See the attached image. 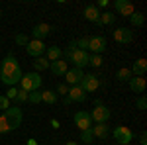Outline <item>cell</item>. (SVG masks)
I'll return each mask as SVG.
<instances>
[{
    "instance_id": "cell-6",
    "label": "cell",
    "mask_w": 147,
    "mask_h": 145,
    "mask_svg": "<svg viewBox=\"0 0 147 145\" xmlns=\"http://www.w3.org/2000/svg\"><path fill=\"white\" fill-rule=\"evenodd\" d=\"M79 86L84 92H96L98 86H100V78L96 77V75H92V73H88V75H84V77L80 78Z\"/></svg>"
},
{
    "instance_id": "cell-23",
    "label": "cell",
    "mask_w": 147,
    "mask_h": 145,
    "mask_svg": "<svg viewBox=\"0 0 147 145\" xmlns=\"http://www.w3.org/2000/svg\"><path fill=\"white\" fill-rule=\"evenodd\" d=\"M34 69H35V73H41V71H47L49 69V61H47L45 57H37V59H34Z\"/></svg>"
},
{
    "instance_id": "cell-7",
    "label": "cell",
    "mask_w": 147,
    "mask_h": 145,
    "mask_svg": "<svg viewBox=\"0 0 147 145\" xmlns=\"http://www.w3.org/2000/svg\"><path fill=\"white\" fill-rule=\"evenodd\" d=\"M106 45H108V41H106V37H104V35L88 37V51H92L94 55L104 53V51H106Z\"/></svg>"
},
{
    "instance_id": "cell-14",
    "label": "cell",
    "mask_w": 147,
    "mask_h": 145,
    "mask_svg": "<svg viewBox=\"0 0 147 145\" xmlns=\"http://www.w3.org/2000/svg\"><path fill=\"white\" fill-rule=\"evenodd\" d=\"M51 30H53V28H51L49 24H43V22H41V24H37V26H34L32 35H34V39H37V41H43L47 35L51 34Z\"/></svg>"
},
{
    "instance_id": "cell-31",
    "label": "cell",
    "mask_w": 147,
    "mask_h": 145,
    "mask_svg": "<svg viewBox=\"0 0 147 145\" xmlns=\"http://www.w3.org/2000/svg\"><path fill=\"white\" fill-rule=\"evenodd\" d=\"M8 132H10V125H8L4 114H2V116H0V134H8Z\"/></svg>"
},
{
    "instance_id": "cell-5",
    "label": "cell",
    "mask_w": 147,
    "mask_h": 145,
    "mask_svg": "<svg viewBox=\"0 0 147 145\" xmlns=\"http://www.w3.org/2000/svg\"><path fill=\"white\" fill-rule=\"evenodd\" d=\"M112 137L120 145H127V143L134 141V132H131L127 125H116V129L112 132Z\"/></svg>"
},
{
    "instance_id": "cell-22",
    "label": "cell",
    "mask_w": 147,
    "mask_h": 145,
    "mask_svg": "<svg viewBox=\"0 0 147 145\" xmlns=\"http://www.w3.org/2000/svg\"><path fill=\"white\" fill-rule=\"evenodd\" d=\"M98 16H100V10H98L96 6H86V8H84V18H86L88 22H94V24H96Z\"/></svg>"
},
{
    "instance_id": "cell-20",
    "label": "cell",
    "mask_w": 147,
    "mask_h": 145,
    "mask_svg": "<svg viewBox=\"0 0 147 145\" xmlns=\"http://www.w3.org/2000/svg\"><path fill=\"white\" fill-rule=\"evenodd\" d=\"M61 57H63V51H61V47L53 45V47H47V49H45V59L49 61V63H53V61H59Z\"/></svg>"
},
{
    "instance_id": "cell-33",
    "label": "cell",
    "mask_w": 147,
    "mask_h": 145,
    "mask_svg": "<svg viewBox=\"0 0 147 145\" xmlns=\"http://www.w3.org/2000/svg\"><path fill=\"white\" fill-rule=\"evenodd\" d=\"M77 49L86 51V49H88V37H80V39H77Z\"/></svg>"
},
{
    "instance_id": "cell-44",
    "label": "cell",
    "mask_w": 147,
    "mask_h": 145,
    "mask_svg": "<svg viewBox=\"0 0 147 145\" xmlns=\"http://www.w3.org/2000/svg\"><path fill=\"white\" fill-rule=\"evenodd\" d=\"M0 18H2V10H0Z\"/></svg>"
},
{
    "instance_id": "cell-38",
    "label": "cell",
    "mask_w": 147,
    "mask_h": 145,
    "mask_svg": "<svg viewBox=\"0 0 147 145\" xmlns=\"http://www.w3.org/2000/svg\"><path fill=\"white\" fill-rule=\"evenodd\" d=\"M96 8H98V10H102V8H108V0H98Z\"/></svg>"
},
{
    "instance_id": "cell-10",
    "label": "cell",
    "mask_w": 147,
    "mask_h": 145,
    "mask_svg": "<svg viewBox=\"0 0 147 145\" xmlns=\"http://www.w3.org/2000/svg\"><path fill=\"white\" fill-rule=\"evenodd\" d=\"M82 77H84L82 69H77V67L69 69L67 73H65V84H67V86H77Z\"/></svg>"
},
{
    "instance_id": "cell-1",
    "label": "cell",
    "mask_w": 147,
    "mask_h": 145,
    "mask_svg": "<svg viewBox=\"0 0 147 145\" xmlns=\"http://www.w3.org/2000/svg\"><path fill=\"white\" fill-rule=\"evenodd\" d=\"M22 77H24V73H22V69H20V63L10 53V55L0 63V80L6 86H16L22 80Z\"/></svg>"
},
{
    "instance_id": "cell-25",
    "label": "cell",
    "mask_w": 147,
    "mask_h": 145,
    "mask_svg": "<svg viewBox=\"0 0 147 145\" xmlns=\"http://www.w3.org/2000/svg\"><path fill=\"white\" fill-rule=\"evenodd\" d=\"M129 22H131L134 28H139V26H143V24H145V16H143L141 12H134V14L129 16Z\"/></svg>"
},
{
    "instance_id": "cell-42",
    "label": "cell",
    "mask_w": 147,
    "mask_h": 145,
    "mask_svg": "<svg viewBox=\"0 0 147 145\" xmlns=\"http://www.w3.org/2000/svg\"><path fill=\"white\" fill-rule=\"evenodd\" d=\"M28 145H37V141H35L34 137H30V139H28Z\"/></svg>"
},
{
    "instance_id": "cell-17",
    "label": "cell",
    "mask_w": 147,
    "mask_h": 145,
    "mask_svg": "<svg viewBox=\"0 0 147 145\" xmlns=\"http://www.w3.org/2000/svg\"><path fill=\"white\" fill-rule=\"evenodd\" d=\"M127 84H129V90L131 92H136V94H141L147 86V80L143 77H131L127 80Z\"/></svg>"
},
{
    "instance_id": "cell-16",
    "label": "cell",
    "mask_w": 147,
    "mask_h": 145,
    "mask_svg": "<svg viewBox=\"0 0 147 145\" xmlns=\"http://www.w3.org/2000/svg\"><path fill=\"white\" fill-rule=\"evenodd\" d=\"M67 98H69L71 102H84V100H86V92L80 88L79 84H77V86H69Z\"/></svg>"
},
{
    "instance_id": "cell-40",
    "label": "cell",
    "mask_w": 147,
    "mask_h": 145,
    "mask_svg": "<svg viewBox=\"0 0 147 145\" xmlns=\"http://www.w3.org/2000/svg\"><path fill=\"white\" fill-rule=\"evenodd\" d=\"M51 127H53V129H59V127H61L59 120H55V118H53V120H51Z\"/></svg>"
},
{
    "instance_id": "cell-8",
    "label": "cell",
    "mask_w": 147,
    "mask_h": 145,
    "mask_svg": "<svg viewBox=\"0 0 147 145\" xmlns=\"http://www.w3.org/2000/svg\"><path fill=\"white\" fill-rule=\"evenodd\" d=\"M110 116H112V112L108 110L104 104H102V106H94V110L90 112L92 123H106L110 120Z\"/></svg>"
},
{
    "instance_id": "cell-36",
    "label": "cell",
    "mask_w": 147,
    "mask_h": 145,
    "mask_svg": "<svg viewBox=\"0 0 147 145\" xmlns=\"http://www.w3.org/2000/svg\"><path fill=\"white\" fill-rule=\"evenodd\" d=\"M67 92H69V86L65 84V82H61V84H57V92H55L57 96H61V94H67Z\"/></svg>"
},
{
    "instance_id": "cell-2",
    "label": "cell",
    "mask_w": 147,
    "mask_h": 145,
    "mask_svg": "<svg viewBox=\"0 0 147 145\" xmlns=\"http://www.w3.org/2000/svg\"><path fill=\"white\" fill-rule=\"evenodd\" d=\"M4 118H6V122L10 125V132L14 129H18L24 122V112L20 106H10L8 110H4Z\"/></svg>"
},
{
    "instance_id": "cell-26",
    "label": "cell",
    "mask_w": 147,
    "mask_h": 145,
    "mask_svg": "<svg viewBox=\"0 0 147 145\" xmlns=\"http://www.w3.org/2000/svg\"><path fill=\"white\" fill-rule=\"evenodd\" d=\"M131 77H134V75H131V71H129V69H124V67L118 69V73H116V78H118L120 82H127Z\"/></svg>"
},
{
    "instance_id": "cell-35",
    "label": "cell",
    "mask_w": 147,
    "mask_h": 145,
    "mask_svg": "<svg viewBox=\"0 0 147 145\" xmlns=\"http://www.w3.org/2000/svg\"><path fill=\"white\" fill-rule=\"evenodd\" d=\"M8 108H10V100L4 94H0V110H8Z\"/></svg>"
},
{
    "instance_id": "cell-45",
    "label": "cell",
    "mask_w": 147,
    "mask_h": 145,
    "mask_svg": "<svg viewBox=\"0 0 147 145\" xmlns=\"http://www.w3.org/2000/svg\"><path fill=\"white\" fill-rule=\"evenodd\" d=\"M127 145H131V143H127Z\"/></svg>"
},
{
    "instance_id": "cell-27",
    "label": "cell",
    "mask_w": 147,
    "mask_h": 145,
    "mask_svg": "<svg viewBox=\"0 0 147 145\" xmlns=\"http://www.w3.org/2000/svg\"><path fill=\"white\" fill-rule=\"evenodd\" d=\"M80 139H82V141H84L86 145H90L92 141H94V135H92V129H90V127H88V129H82V132H80Z\"/></svg>"
},
{
    "instance_id": "cell-9",
    "label": "cell",
    "mask_w": 147,
    "mask_h": 145,
    "mask_svg": "<svg viewBox=\"0 0 147 145\" xmlns=\"http://www.w3.org/2000/svg\"><path fill=\"white\" fill-rule=\"evenodd\" d=\"M45 43L43 41H37V39H30V43L26 45V53L30 57H34V59H37V57H43V53H45Z\"/></svg>"
},
{
    "instance_id": "cell-43",
    "label": "cell",
    "mask_w": 147,
    "mask_h": 145,
    "mask_svg": "<svg viewBox=\"0 0 147 145\" xmlns=\"http://www.w3.org/2000/svg\"><path fill=\"white\" fill-rule=\"evenodd\" d=\"M67 145H77V143H75V141H69V143Z\"/></svg>"
},
{
    "instance_id": "cell-19",
    "label": "cell",
    "mask_w": 147,
    "mask_h": 145,
    "mask_svg": "<svg viewBox=\"0 0 147 145\" xmlns=\"http://www.w3.org/2000/svg\"><path fill=\"white\" fill-rule=\"evenodd\" d=\"M129 71H131L134 77H143L147 73V59H143V57H141V59H136V63L131 65Z\"/></svg>"
},
{
    "instance_id": "cell-11",
    "label": "cell",
    "mask_w": 147,
    "mask_h": 145,
    "mask_svg": "<svg viewBox=\"0 0 147 145\" xmlns=\"http://www.w3.org/2000/svg\"><path fill=\"white\" fill-rule=\"evenodd\" d=\"M75 123L79 125V129L82 132V129H88V127H92V118H90V114L88 112H84V110H80L75 114Z\"/></svg>"
},
{
    "instance_id": "cell-21",
    "label": "cell",
    "mask_w": 147,
    "mask_h": 145,
    "mask_svg": "<svg viewBox=\"0 0 147 145\" xmlns=\"http://www.w3.org/2000/svg\"><path fill=\"white\" fill-rule=\"evenodd\" d=\"M116 22V14H112V12H104L100 16H98V20H96V26H110V24Z\"/></svg>"
},
{
    "instance_id": "cell-37",
    "label": "cell",
    "mask_w": 147,
    "mask_h": 145,
    "mask_svg": "<svg viewBox=\"0 0 147 145\" xmlns=\"http://www.w3.org/2000/svg\"><path fill=\"white\" fill-rule=\"evenodd\" d=\"M16 94H18V88H14V86H10V88H8V92H6L4 96H6L8 100H14V98H16Z\"/></svg>"
},
{
    "instance_id": "cell-3",
    "label": "cell",
    "mask_w": 147,
    "mask_h": 145,
    "mask_svg": "<svg viewBox=\"0 0 147 145\" xmlns=\"http://www.w3.org/2000/svg\"><path fill=\"white\" fill-rule=\"evenodd\" d=\"M41 75L39 73H26L22 77V80H20V84H22V90H26V92H35V90L41 88Z\"/></svg>"
},
{
    "instance_id": "cell-34",
    "label": "cell",
    "mask_w": 147,
    "mask_h": 145,
    "mask_svg": "<svg viewBox=\"0 0 147 145\" xmlns=\"http://www.w3.org/2000/svg\"><path fill=\"white\" fill-rule=\"evenodd\" d=\"M136 106H137V110H147V98L145 96H139L136 102Z\"/></svg>"
},
{
    "instance_id": "cell-18",
    "label": "cell",
    "mask_w": 147,
    "mask_h": 145,
    "mask_svg": "<svg viewBox=\"0 0 147 145\" xmlns=\"http://www.w3.org/2000/svg\"><path fill=\"white\" fill-rule=\"evenodd\" d=\"M92 135H94V139H106L108 135H110V127L106 125V123H92Z\"/></svg>"
},
{
    "instance_id": "cell-13",
    "label": "cell",
    "mask_w": 147,
    "mask_h": 145,
    "mask_svg": "<svg viewBox=\"0 0 147 145\" xmlns=\"http://www.w3.org/2000/svg\"><path fill=\"white\" fill-rule=\"evenodd\" d=\"M114 39L118 43H131L134 41V32L129 28H118V30H114Z\"/></svg>"
},
{
    "instance_id": "cell-24",
    "label": "cell",
    "mask_w": 147,
    "mask_h": 145,
    "mask_svg": "<svg viewBox=\"0 0 147 145\" xmlns=\"http://www.w3.org/2000/svg\"><path fill=\"white\" fill-rule=\"evenodd\" d=\"M57 98L59 96L55 94V90H43L41 92V102H45V104H55Z\"/></svg>"
},
{
    "instance_id": "cell-41",
    "label": "cell",
    "mask_w": 147,
    "mask_h": 145,
    "mask_svg": "<svg viewBox=\"0 0 147 145\" xmlns=\"http://www.w3.org/2000/svg\"><path fill=\"white\" fill-rule=\"evenodd\" d=\"M77 49V39H73L71 43H69V51H75Z\"/></svg>"
},
{
    "instance_id": "cell-15",
    "label": "cell",
    "mask_w": 147,
    "mask_h": 145,
    "mask_svg": "<svg viewBox=\"0 0 147 145\" xmlns=\"http://www.w3.org/2000/svg\"><path fill=\"white\" fill-rule=\"evenodd\" d=\"M49 71H51L55 77H65V73L69 71V63L65 61V59L53 61V63H49Z\"/></svg>"
},
{
    "instance_id": "cell-29",
    "label": "cell",
    "mask_w": 147,
    "mask_h": 145,
    "mask_svg": "<svg viewBox=\"0 0 147 145\" xmlns=\"http://www.w3.org/2000/svg\"><path fill=\"white\" fill-rule=\"evenodd\" d=\"M28 102H32V104H39V102H41V90L30 92V94H28Z\"/></svg>"
},
{
    "instance_id": "cell-32",
    "label": "cell",
    "mask_w": 147,
    "mask_h": 145,
    "mask_svg": "<svg viewBox=\"0 0 147 145\" xmlns=\"http://www.w3.org/2000/svg\"><path fill=\"white\" fill-rule=\"evenodd\" d=\"M88 65H90V67H100V65H102V57L100 55H90Z\"/></svg>"
},
{
    "instance_id": "cell-30",
    "label": "cell",
    "mask_w": 147,
    "mask_h": 145,
    "mask_svg": "<svg viewBox=\"0 0 147 145\" xmlns=\"http://www.w3.org/2000/svg\"><path fill=\"white\" fill-rule=\"evenodd\" d=\"M28 94H30V92H26V90H18V94H16V98H14V100L18 102V104H22V102H28Z\"/></svg>"
},
{
    "instance_id": "cell-28",
    "label": "cell",
    "mask_w": 147,
    "mask_h": 145,
    "mask_svg": "<svg viewBox=\"0 0 147 145\" xmlns=\"http://www.w3.org/2000/svg\"><path fill=\"white\" fill-rule=\"evenodd\" d=\"M14 41H16V45H20V47H26V45L30 43V37H28L26 34H16Z\"/></svg>"
},
{
    "instance_id": "cell-12",
    "label": "cell",
    "mask_w": 147,
    "mask_h": 145,
    "mask_svg": "<svg viewBox=\"0 0 147 145\" xmlns=\"http://www.w3.org/2000/svg\"><path fill=\"white\" fill-rule=\"evenodd\" d=\"M114 8H116V12H118L120 16H127V18L136 12L134 4H131L129 0H116V2H114Z\"/></svg>"
},
{
    "instance_id": "cell-39",
    "label": "cell",
    "mask_w": 147,
    "mask_h": 145,
    "mask_svg": "<svg viewBox=\"0 0 147 145\" xmlns=\"http://www.w3.org/2000/svg\"><path fill=\"white\" fill-rule=\"evenodd\" d=\"M139 143L147 145V134H145V132H141V135H139Z\"/></svg>"
},
{
    "instance_id": "cell-4",
    "label": "cell",
    "mask_w": 147,
    "mask_h": 145,
    "mask_svg": "<svg viewBox=\"0 0 147 145\" xmlns=\"http://www.w3.org/2000/svg\"><path fill=\"white\" fill-rule=\"evenodd\" d=\"M65 57H67V61H71L77 69L88 67V59H90L88 51H82V49H75V51H69L67 49V51H65Z\"/></svg>"
}]
</instances>
